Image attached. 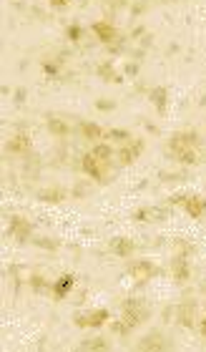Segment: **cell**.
<instances>
[{
    "label": "cell",
    "instance_id": "1",
    "mask_svg": "<svg viewBox=\"0 0 206 352\" xmlns=\"http://www.w3.org/2000/svg\"><path fill=\"white\" fill-rule=\"evenodd\" d=\"M146 317H149V307H143L136 299H128L123 304V319L113 325V332H131L134 327H138Z\"/></svg>",
    "mask_w": 206,
    "mask_h": 352
},
{
    "label": "cell",
    "instance_id": "2",
    "mask_svg": "<svg viewBox=\"0 0 206 352\" xmlns=\"http://www.w3.org/2000/svg\"><path fill=\"white\" fill-rule=\"evenodd\" d=\"M106 319H108V312H106V310H96V312H88V315L76 317V325H78V327H101Z\"/></svg>",
    "mask_w": 206,
    "mask_h": 352
},
{
    "label": "cell",
    "instance_id": "3",
    "mask_svg": "<svg viewBox=\"0 0 206 352\" xmlns=\"http://www.w3.org/2000/svg\"><path fill=\"white\" fill-rule=\"evenodd\" d=\"M196 134H176L171 139V151L173 154H179V151H189L191 146H196Z\"/></svg>",
    "mask_w": 206,
    "mask_h": 352
},
{
    "label": "cell",
    "instance_id": "4",
    "mask_svg": "<svg viewBox=\"0 0 206 352\" xmlns=\"http://www.w3.org/2000/svg\"><path fill=\"white\" fill-rule=\"evenodd\" d=\"M184 209H186L189 216L199 219V216L206 211V199H201V196H186V199H184Z\"/></svg>",
    "mask_w": 206,
    "mask_h": 352
},
{
    "label": "cell",
    "instance_id": "5",
    "mask_svg": "<svg viewBox=\"0 0 206 352\" xmlns=\"http://www.w3.org/2000/svg\"><path fill=\"white\" fill-rule=\"evenodd\" d=\"M128 272H131V277H134V280L141 282V280H149V277H151L156 269H154V264H149V262H136V264H131Z\"/></svg>",
    "mask_w": 206,
    "mask_h": 352
},
{
    "label": "cell",
    "instance_id": "6",
    "mask_svg": "<svg viewBox=\"0 0 206 352\" xmlns=\"http://www.w3.org/2000/svg\"><path fill=\"white\" fill-rule=\"evenodd\" d=\"M134 242H128V239H123V237H116V239H111V252L113 254H119V257H128V254H134Z\"/></svg>",
    "mask_w": 206,
    "mask_h": 352
},
{
    "label": "cell",
    "instance_id": "7",
    "mask_svg": "<svg viewBox=\"0 0 206 352\" xmlns=\"http://www.w3.org/2000/svg\"><path fill=\"white\" fill-rule=\"evenodd\" d=\"M10 234H13V237H18V239H28V237H31V224H28L25 219H20V216H13Z\"/></svg>",
    "mask_w": 206,
    "mask_h": 352
},
{
    "label": "cell",
    "instance_id": "8",
    "mask_svg": "<svg viewBox=\"0 0 206 352\" xmlns=\"http://www.w3.org/2000/svg\"><path fill=\"white\" fill-rule=\"evenodd\" d=\"M166 214H169V209H164V207H151V209H138L136 219L138 222H154V219H164Z\"/></svg>",
    "mask_w": 206,
    "mask_h": 352
},
{
    "label": "cell",
    "instance_id": "9",
    "mask_svg": "<svg viewBox=\"0 0 206 352\" xmlns=\"http://www.w3.org/2000/svg\"><path fill=\"white\" fill-rule=\"evenodd\" d=\"M70 287H73V274H66V277H61L55 284H53V295H55V299H63L68 292H70Z\"/></svg>",
    "mask_w": 206,
    "mask_h": 352
},
{
    "label": "cell",
    "instance_id": "10",
    "mask_svg": "<svg viewBox=\"0 0 206 352\" xmlns=\"http://www.w3.org/2000/svg\"><path fill=\"white\" fill-rule=\"evenodd\" d=\"M138 350H166V340L161 334H149L146 340H141L138 342Z\"/></svg>",
    "mask_w": 206,
    "mask_h": 352
},
{
    "label": "cell",
    "instance_id": "11",
    "mask_svg": "<svg viewBox=\"0 0 206 352\" xmlns=\"http://www.w3.org/2000/svg\"><path fill=\"white\" fill-rule=\"evenodd\" d=\"M171 272H173V277L179 282H184V280H189V264H186V259H181V257H176L173 262H171Z\"/></svg>",
    "mask_w": 206,
    "mask_h": 352
},
{
    "label": "cell",
    "instance_id": "12",
    "mask_svg": "<svg viewBox=\"0 0 206 352\" xmlns=\"http://www.w3.org/2000/svg\"><path fill=\"white\" fill-rule=\"evenodd\" d=\"M93 33H96L101 40L111 43V40L116 38V28H113L111 23H93Z\"/></svg>",
    "mask_w": 206,
    "mask_h": 352
},
{
    "label": "cell",
    "instance_id": "13",
    "mask_svg": "<svg viewBox=\"0 0 206 352\" xmlns=\"http://www.w3.org/2000/svg\"><path fill=\"white\" fill-rule=\"evenodd\" d=\"M141 149H143V143L141 141H136L134 146H128V149H123L119 156H121V164H134L136 161V156L141 154Z\"/></svg>",
    "mask_w": 206,
    "mask_h": 352
},
{
    "label": "cell",
    "instance_id": "14",
    "mask_svg": "<svg viewBox=\"0 0 206 352\" xmlns=\"http://www.w3.org/2000/svg\"><path fill=\"white\" fill-rule=\"evenodd\" d=\"M151 101H154V104H156V108L161 111V113H164L166 111V88H154V91H151Z\"/></svg>",
    "mask_w": 206,
    "mask_h": 352
},
{
    "label": "cell",
    "instance_id": "15",
    "mask_svg": "<svg viewBox=\"0 0 206 352\" xmlns=\"http://www.w3.org/2000/svg\"><path fill=\"white\" fill-rule=\"evenodd\" d=\"M63 196H66L63 189H43V192L38 194L40 201H61Z\"/></svg>",
    "mask_w": 206,
    "mask_h": 352
},
{
    "label": "cell",
    "instance_id": "16",
    "mask_svg": "<svg viewBox=\"0 0 206 352\" xmlns=\"http://www.w3.org/2000/svg\"><path fill=\"white\" fill-rule=\"evenodd\" d=\"M83 169L88 171V176H96V179H101V171H98V164H96V156H93V154H86V156H83Z\"/></svg>",
    "mask_w": 206,
    "mask_h": 352
},
{
    "label": "cell",
    "instance_id": "17",
    "mask_svg": "<svg viewBox=\"0 0 206 352\" xmlns=\"http://www.w3.org/2000/svg\"><path fill=\"white\" fill-rule=\"evenodd\" d=\"M179 315H181V325L184 327H191L194 325V304H184V307H179Z\"/></svg>",
    "mask_w": 206,
    "mask_h": 352
},
{
    "label": "cell",
    "instance_id": "18",
    "mask_svg": "<svg viewBox=\"0 0 206 352\" xmlns=\"http://www.w3.org/2000/svg\"><path fill=\"white\" fill-rule=\"evenodd\" d=\"M81 350H108V340L106 337H93V340L81 342Z\"/></svg>",
    "mask_w": 206,
    "mask_h": 352
},
{
    "label": "cell",
    "instance_id": "19",
    "mask_svg": "<svg viewBox=\"0 0 206 352\" xmlns=\"http://www.w3.org/2000/svg\"><path fill=\"white\" fill-rule=\"evenodd\" d=\"M81 134L86 139H98V136H103V131L96 123H81Z\"/></svg>",
    "mask_w": 206,
    "mask_h": 352
},
{
    "label": "cell",
    "instance_id": "20",
    "mask_svg": "<svg viewBox=\"0 0 206 352\" xmlns=\"http://www.w3.org/2000/svg\"><path fill=\"white\" fill-rule=\"evenodd\" d=\"M28 146H31V141H28L25 136H18L16 141H10V143H8V151H23V154H25V151H28Z\"/></svg>",
    "mask_w": 206,
    "mask_h": 352
},
{
    "label": "cell",
    "instance_id": "21",
    "mask_svg": "<svg viewBox=\"0 0 206 352\" xmlns=\"http://www.w3.org/2000/svg\"><path fill=\"white\" fill-rule=\"evenodd\" d=\"M48 128H51V134H58V136H66L68 134V126L63 121H58V119H51L48 121Z\"/></svg>",
    "mask_w": 206,
    "mask_h": 352
},
{
    "label": "cell",
    "instance_id": "22",
    "mask_svg": "<svg viewBox=\"0 0 206 352\" xmlns=\"http://www.w3.org/2000/svg\"><path fill=\"white\" fill-rule=\"evenodd\" d=\"M173 158H179L181 164H196V154L194 149H189V151H179V154H173Z\"/></svg>",
    "mask_w": 206,
    "mask_h": 352
},
{
    "label": "cell",
    "instance_id": "23",
    "mask_svg": "<svg viewBox=\"0 0 206 352\" xmlns=\"http://www.w3.org/2000/svg\"><path fill=\"white\" fill-rule=\"evenodd\" d=\"M98 76H101L103 81H119V76H113V68H111V66H101V68H98Z\"/></svg>",
    "mask_w": 206,
    "mask_h": 352
},
{
    "label": "cell",
    "instance_id": "24",
    "mask_svg": "<svg viewBox=\"0 0 206 352\" xmlns=\"http://www.w3.org/2000/svg\"><path fill=\"white\" fill-rule=\"evenodd\" d=\"M93 156H96V158H103V161H106V158L111 156V146H106V143L96 146V149H93Z\"/></svg>",
    "mask_w": 206,
    "mask_h": 352
},
{
    "label": "cell",
    "instance_id": "25",
    "mask_svg": "<svg viewBox=\"0 0 206 352\" xmlns=\"http://www.w3.org/2000/svg\"><path fill=\"white\" fill-rule=\"evenodd\" d=\"M108 136H111V139H116V141H128V136H131V134H128V131H123V128H113Z\"/></svg>",
    "mask_w": 206,
    "mask_h": 352
},
{
    "label": "cell",
    "instance_id": "26",
    "mask_svg": "<svg viewBox=\"0 0 206 352\" xmlns=\"http://www.w3.org/2000/svg\"><path fill=\"white\" fill-rule=\"evenodd\" d=\"M31 284H33L35 292H43V289H46V282H43V277H38V274L31 277Z\"/></svg>",
    "mask_w": 206,
    "mask_h": 352
},
{
    "label": "cell",
    "instance_id": "27",
    "mask_svg": "<svg viewBox=\"0 0 206 352\" xmlns=\"http://www.w3.org/2000/svg\"><path fill=\"white\" fill-rule=\"evenodd\" d=\"M96 108H101V111H113L116 108V104H113V101H96Z\"/></svg>",
    "mask_w": 206,
    "mask_h": 352
},
{
    "label": "cell",
    "instance_id": "28",
    "mask_svg": "<svg viewBox=\"0 0 206 352\" xmlns=\"http://www.w3.org/2000/svg\"><path fill=\"white\" fill-rule=\"evenodd\" d=\"M38 246H46V249H55L58 246V242H51V239H33Z\"/></svg>",
    "mask_w": 206,
    "mask_h": 352
},
{
    "label": "cell",
    "instance_id": "29",
    "mask_svg": "<svg viewBox=\"0 0 206 352\" xmlns=\"http://www.w3.org/2000/svg\"><path fill=\"white\" fill-rule=\"evenodd\" d=\"M68 38H70V40H78V38H81V28H78V25H70V28H68Z\"/></svg>",
    "mask_w": 206,
    "mask_h": 352
},
{
    "label": "cell",
    "instance_id": "30",
    "mask_svg": "<svg viewBox=\"0 0 206 352\" xmlns=\"http://www.w3.org/2000/svg\"><path fill=\"white\" fill-rule=\"evenodd\" d=\"M199 332H201V337H206V319H201V325H199Z\"/></svg>",
    "mask_w": 206,
    "mask_h": 352
}]
</instances>
